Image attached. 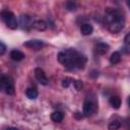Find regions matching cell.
<instances>
[{
    "mask_svg": "<svg viewBox=\"0 0 130 130\" xmlns=\"http://www.w3.org/2000/svg\"><path fill=\"white\" fill-rule=\"evenodd\" d=\"M58 61L68 69H83L86 64V57L74 49H68L58 54Z\"/></svg>",
    "mask_w": 130,
    "mask_h": 130,
    "instance_id": "1",
    "label": "cell"
},
{
    "mask_svg": "<svg viewBox=\"0 0 130 130\" xmlns=\"http://www.w3.org/2000/svg\"><path fill=\"white\" fill-rule=\"evenodd\" d=\"M106 21L108 23V28L111 32H119L122 30L125 24V18L121 11L117 9H109L106 14Z\"/></svg>",
    "mask_w": 130,
    "mask_h": 130,
    "instance_id": "2",
    "label": "cell"
},
{
    "mask_svg": "<svg viewBox=\"0 0 130 130\" xmlns=\"http://www.w3.org/2000/svg\"><path fill=\"white\" fill-rule=\"evenodd\" d=\"M0 18L4 21V23L11 29H15L18 26L16 17L14 15L13 12H11L10 10H2L0 12Z\"/></svg>",
    "mask_w": 130,
    "mask_h": 130,
    "instance_id": "3",
    "label": "cell"
},
{
    "mask_svg": "<svg viewBox=\"0 0 130 130\" xmlns=\"http://www.w3.org/2000/svg\"><path fill=\"white\" fill-rule=\"evenodd\" d=\"M4 89L8 94H14V85L13 81L9 76L3 75L0 76V89Z\"/></svg>",
    "mask_w": 130,
    "mask_h": 130,
    "instance_id": "4",
    "label": "cell"
},
{
    "mask_svg": "<svg viewBox=\"0 0 130 130\" xmlns=\"http://www.w3.org/2000/svg\"><path fill=\"white\" fill-rule=\"evenodd\" d=\"M96 110V105L90 101V100H86L83 104V115L84 116H90L93 112H95Z\"/></svg>",
    "mask_w": 130,
    "mask_h": 130,
    "instance_id": "5",
    "label": "cell"
},
{
    "mask_svg": "<svg viewBox=\"0 0 130 130\" xmlns=\"http://www.w3.org/2000/svg\"><path fill=\"white\" fill-rule=\"evenodd\" d=\"M32 19L29 15L27 14H21L20 17H19V24L21 26V28L23 29H28L30 26H32Z\"/></svg>",
    "mask_w": 130,
    "mask_h": 130,
    "instance_id": "6",
    "label": "cell"
},
{
    "mask_svg": "<svg viewBox=\"0 0 130 130\" xmlns=\"http://www.w3.org/2000/svg\"><path fill=\"white\" fill-rule=\"evenodd\" d=\"M35 76H36V78H37V80L41 83V84H43V85H47L48 84V82H49V79H48V77L46 76V73L44 72V70L43 69H41V68H36L35 69Z\"/></svg>",
    "mask_w": 130,
    "mask_h": 130,
    "instance_id": "7",
    "label": "cell"
},
{
    "mask_svg": "<svg viewBox=\"0 0 130 130\" xmlns=\"http://www.w3.org/2000/svg\"><path fill=\"white\" fill-rule=\"evenodd\" d=\"M23 46L27 47L29 49L40 50L44 47V42L41 40H29V41H26L25 43H23Z\"/></svg>",
    "mask_w": 130,
    "mask_h": 130,
    "instance_id": "8",
    "label": "cell"
},
{
    "mask_svg": "<svg viewBox=\"0 0 130 130\" xmlns=\"http://www.w3.org/2000/svg\"><path fill=\"white\" fill-rule=\"evenodd\" d=\"M110 49V46L106 43H98L95 45V52L100 55H104L106 54Z\"/></svg>",
    "mask_w": 130,
    "mask_h": 130,
    "instance_id": "9",
    "label": "cell"
},
{
    "mask_svg": "<svg viewBox=\"0 0 130 130\" xmlns=\"http://www.w3.org/2000/svg\"><path fill=\"white\" fill-rule=\"evenodd\" d=\"M92 30H93V27H92V25L89 24V23H82L81 26H80V31H81V34H82L83 36H88V35H90V34L92 32Z\"/></svg>",
    "mask_w": 130,
    "mask_h": 130,
    "instance_id": "10",
    "label": "cell"
},
{
    "mask_svg": "<svg viewBox=\"0 0 130 130\" xmlns=\"http://www.w3.org/2000/svg\"><path fill=\"white\" fill-rule=\"evenodd\" d=\"M10 58L14 61H21L24 58V54L18 50H13L10 52Z\"/></svg>",
    "mask_w": 130,
    "mask_h": 130,
    "instance_id": "11",
    "label": "cell"
},
{
    "mask_svg": "<svg viewBox=\"0 0 130 130\" xmlns=\"http://www.w3.org/2000/svg\"><path fill=\"white\" fill-rule=\"evenodd\" d=\"M32 26H34L36 29H38V30H45V29L47 28V26H48V25H47V23H46L44 20L39 19V20L34 21Z\"/></svg>",
    "mask_w": 130,
    "mask_h": 130,
    "instance_id": "12",
    "label": "cell"
},
{
    "mask_svg": "<svg viewBox=\"0 0 130 130\" xmlns=\"http://www.w3.org/2000/svg\"><path fill=\"white\" fill-rule=\"evenodd\" d=\"M120 61H121V54H120V52H114V53H112V55L110 57V63L112 65H116Z\"/></svg>",
    "mask_w": 130,
    "mask_h": 130,
    "instance_id": "13",
    "label": "cell"
},
{
    "mask_svg": "<svg viewBox=\"0 0 130 130\" xmlns=\"http://www.w3.org/2000/svg\"><path fill=\"white\" fill-rule=\"evenodd\" d=\"M109 102H110V105L114 109H119L120 106H121V99L119 96H116V95L115 96H111Z\"/></svg>",
    "mask_w": 130,
    "mask_h": 130,
    "instance_id": "14",
    "label": "cell"
},
{
    "mask_svg": "<svg viewBox=\"0 0 130 130\" xmlns=\"http://www.w3.org/2000/svg\"><path fill=\"white\" fill-rule=\"evenodd\" d=\"M63 118H64V115H63V113L60 112V111H55V112H53L52 115H51V119H52L54 122H57V123L61 122V121L63 120Z\"/></svg>",
    "mask_w": 130,
    "mask_h": 130,
    "instance_id": "15",
    "label": "cell"
},
{
    "mask_svg": "<svg viewBox=\"0 0 130 130\" xmlns=\"http://www.w3.org/2000/svg\"><path fill=\"white\" fill-rule=\"evenodd\" d=\"M25 94H26V96H27L28 99H30V100H35V99L38 98V94H39V93H38V90H37L36 88L29 87V88L26 89Z\"/></svg>",
    "mask_w": 130,
    "mask_h": 130,
    "instance_id": "16",
    "label": "cell"
},
{
    "mask_svg": "<svg viewBox=\"0 0 130 130\" xmlns=\"http://www.w3.org/2000/svg\"><path fill=\"white\" fill-rule=\"evenodd\" d=\"M122 123L119 119H115V120H112L109 124V130H118L120 127H121Z\"/></svg>",
    "mask_w": 130,
    "mask_h": 130,
    "instance_id": "17",
    "label": "cell"
},
{
    "mask_svg": "<svg viewBox=\"0 0 130 130\" xmlns=\"http://www.w3.org/2000/svg\"><path fill=\"white\" fill-rule=\"evenodd\" d=\"M65 7L69 11H74V10H76V3L73 1H67L65 4Z\"/></svg>",
    "mask_w": 130,
    "mask_h": 130,
    "instance_id": "18",
    "label": "cell"
},
{
    "mask_svg": "<svg viewBox=\"0 0 130 130\" xmlns=\"http://www.w3.org/2000/svg\"><path fill=\"white\" fill-rule=\"evenodd\" d=\"M73 84H74L75 89H77V90H80V89L82 88V86H83L82 81L79 80V79H77V80H73Z\"/></svg>",
    "mask_w": 130,
    "mask_h": 130,
    "instance_id": "19",
    "label": "cell"
},
{
    "mask_svg": "<svg viewBox=\"0 0 130 130\" xmlns=\"http://www.w3.org/2000/svg\"><path fill=\"white\" fill-rule=\"evenodd\" d=\"M71 82H72V79L69 78V77H66V78H64V79L62 80V86H63V87H68Z\"/></svg>",
    "mask_w": 130,
    "mask_h": 130,
    "instance_id": "20",
    "label": "cell"
},
{
    "mask_svg": "<svg viewBox=\"0 0 130 130\" xmlns=\"http://www.w3.org/2000/svg\"><path fill=\"white\" fill-rule=\"evenodd\" d=\"M5 51H6V47H5V45H4L3 43L0 42V56L3 55V54L5 53Z\"/></svg>",
    "mask_w": 130,
    "mask_h": 130,
    "instance_id": "21",
    "label": "cell"
},
{
    "mask_svg": "<svg viewBox=\"0 0 130 130\" xmlns=\"http://www.w3.org/2000/svg\"><path fill=\"white\" fill-rule=\"evenodd\" d=\"M130 34H127L126 36H125V39H124V42H125V44L126 45H129V42H130Z\"/></svg>",
    "mask_w": 130,
    "mask_h": 130,
    "instance_id": "22",
    "label": "cell"
},
{
    "mask_svg": "<svg viewBox=\"0 0 130 130\" xmlns=\"http://www.w3.org/2000/svg\"><path fill=\"white\" fill-rule=\"evenodd\" d=\"M7 130H18V129H16V128H13V127H10V128H8Z\"/></svg>",
    "mask_w": 130,
    "mask_h": 130,
    "instance_id": "23",
    "label": "cell"
}]
</instances>
